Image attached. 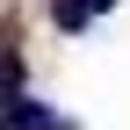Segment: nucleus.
<instances>
[{
	"instance_id": "1",
	"label": "nucleus",
	"mask_w": 130,
	"mask_h": 130,
	"mask_svg": "<svg viewBox=\"0 0 130 130\" xmlns=\"http://www.w3.org/2000/svg\"><path fill=\"white\" fill-rule=\"evenodd\" d=\"M51 14H58V29H79L94 7H87V0H51Z\"/></svg>"
},
{
	"instance_id": "2",
	"label": "nucleus",
	"mask_w": 130,
	"mask_h": 130,
	"mask_svg": "<svg viewBox=\"0 0 130 130\" xmlns=\"http://www.w3.org/2000/svg\"><path fill=\"white\" fill-rule=\"evenodd\" d=\"M87 7H94V14H101V7H116V0H87Z\"/></svg>"
}]
</instances>
